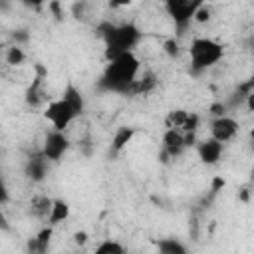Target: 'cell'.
Returning <instances> with one entry per match:
<instances>
[{
  "mask_svg": "<svg viewBox=\"0 0 254 254\" xmlns=\"http://www.w3.org/2000/svg\"><path fill=\"white\" fill-rule=\"evenodd\" d=\"M141 62L133 52L121 54L119 58L107 62V67L99 79V87L115 93H131L133 83L139 77Z\"/></svg>",
  "mask_w": 254,
  "mask_h": 254,
  "instance_id": "obj_1",
  "label": "cell"
},
{
  "mask_svg": "<svg viewBox=\"0 0 254 254\" xmlns=\"http://www.w3.org/2000/svg\"><path fill=\"white\" fill-rule=\"evenodd\" d=\"M99 34L105 42V58L107 62L119 58L121 54L133 52V48L139 44L141 40V32L135 24L125 22V24H101L99 26Z\"/></svg>",
  "mask_w": 254,
  "mask_h": 254,
  "instance_id": "obj_2",
  "label": "cell"
},
{
  "mask_svg": "<svg viewBox=\"0 0 254 254\" xmlns=\"http://www.w3.org/2000/svg\"><path fill=\"white\" fill-rule=\"evenodd\" d=\"M224 56V48L220 42L212 38H194L189 48V58H190V71L192 73H202L204 69L212 67L218 64Z\"/></svg>",
  "mask_w": 254,
  "mask_h": 254,
  "instance_id": "obj_3",
  "label": "cell"
},
{
  "mask_svg": "<svg viewBox=\"0 0 254 254\" xmlns=\"http://www.w3.org/2000/svg\"><path fill=\"white\" fill-rule=\"evenodd\" d=\"M44 117L52 123V129L56 131H65L69 127V123L77 117V113L73 111V107L65 101V99H56L50 101L44 109Z\"/></svg>",
  "mask_w": 254,
  "mask_h": 254,
  "instance_id": "obj_4",
  "label": "cell"
},
{
  "mask_svg": "<svg viewBox=\"0 0 254 254\" xmlns=\"http://www.w3.org/2000/svg\"><path fill=\"white\" fill-rule=\"evenodd\" d=\"M198 6L200 2H194V0L192 2L190 0H169L165 4L169 16L175 20V26L179 28V34H183L189 28V24L194 20V12Z\"/></svg>",
  "mask_w": 254,
  "mask_h": 254,
  "instance_id": "obj_5",
  "label": "cell"
},
{
  "mask_svg": "<svg viewBox=\"0 0 254 254\" xmlns=\"http://www.w3.org/2000/svg\"><path fill=\"white\" fill-rule=\"evenodd\" d=\"M67 149H69V139H67V135H65L64 131H56V129H52V131L46 135L44 145H42V153H44V157H46L48 161H60V159L65 155Z\"/></svg>",
  "mask_w": 254,
  "mask_h": 254,
  "instance_id": "obj_6",
  "label": "cell"
},
{
  "mask_svg": "<svg viewBox=\"0 0 254 254\" xmlns=\"http://www.w3.org/2000/svg\"><path fill=\"white\" fill-rule=\"evenodd\" d=\"M238 133V121L224 115V117H216L210 121V137L216 139L218 143H226V141H232Z\"/></svg>",
  "mask_w": 254,
  "mask_h": 254,
  "instance_id": "obj_7",
  "label": "cell"
},
{
  "mask_svg": "<svg viewBox=\"0 0 254 254\" xmlns=\"http://www.w3.org/2000/svg\"><path fill=\"white\" fill-rule=\"evenodd\" d=\"M196 153L204 165H216L224 153V145L210 137V139H204L196 145Z\"/></svg>",
  "mask_w": 254,
  "mask_h": 254,
  "instance_id": "obj_8",
  "label": "cell"
},
{
  "mask_svg": "<svg viewBox=\"0 0 254 254\" xmlns=\"http://www.w3.org/2000/svg\"><path fill=\"white\" fill-rule=\"evenodd\" d=\"M185 149H187V145H185V133L183 131H179V129H167L163 133V151L171 159L179 157Z\"/></svg>",
  "mask_w": 254,
  "mask_h": 254,
  "instance_id": "obj_9",
  "label": "cell"
},
{
  "mask_svg": "<svg viewBox=\"0 0 254 254\" xmlns=\"http://www.w3.org/2000/svg\"><path fill=\"white\" fill-rule=\"evenodd\" d=\"M48 159L44 157V153L40 151L38 155H34V157H30L28 159V163H26V175L34 181V183H40V181H44L46 179V175H48Z\"/></svg>",
  "mask_w": 254,
  "mask_h": 254,
  "instance_id": "obj_10",
  "label": "cell"
},
{
  "mask_svg": "<svg viewBox=\"0 0 254 254\" xmlns=\"http://www.w3.org/2000/svg\"><path fill=\"white\" fill-rule=\"evenodd\" d=\"M52 226H46L42 228L30 242H28V248H30V254H46L48 248H50V240H52Z\"/></svg>",
  "mask_w": 254,
  "mask_h": 254,
  "instance_id": "obj_11",
  "label": "cell"
},
{
  "mask_svg": "<svg viewBox=\"0 0 254 254\" xmlns=\"http://www.w3.org/2000/svg\"><path fill=\"white\" fill-rule=\"evenodd\" d=\"M62 99H65L71 107H73V111L77 113V117L83 113V107H85V101H83V95H81V91L73 85V83H67L65 85V89H64V93H62Z\"/></svg>",
  "mask_w": 254,
  "mask_h": 254,
  "instance_id": "obj_12",
  "label": "cell"
},
{
  "mask_svg": "<svg viewBox=\"0 0 254 254\" xmlns=\"http://www.w3.org/2000/svg\"><path fill=\"white\" fill-rule=\"evenodd\" d=\"M52 204H54V198H48L46 194H38L30 200V212L38 218H50Z\"/></svg>",
  "mask_w": 254,
  "mask_h": 254,
  "instance_id": "obj_13",
  "label": "cell"
},
{
  "mask_svg": "<svg viewBox=\"0 0 254 254\" xmlns=\"http://www.w3.org/2000/svg\"><path fill=\"white\" fill-rule=\"evenodd\" d=\"M133 135H135V129H133V127H119V129L115 131L113 139H111V149H113L115 153L123 151V149L131 143Z\"/></svg>",
  "mask_w": 254,
  "mask_h": 254,
  "instance_id": "obj_14",
  "label": "cell"
},
{
  "mask_svg": "<svg viewBox=\"0 0 254 254\" xmlns=\"http://www.w3.org/2000/svg\"><path fill=\"white\" fill-rule=\"evenodd\" d=\"M67 216H69V204L65 200H62V198H54L52 212H50V218H48L50 226H56V224L64 222Z\"/></svg>",
  "mask_w": 254,
  "mask_h": 254,
  "instance_id": "obj_15",
  "label": "cell"
},
{
  "mask_svg": "<svg viewBox=\"0 0 254 254\" xmlns=\"http://www.w3.org/2000/svg\"><path fill=\"white\" fill-rule=\"evenodd\" d=\"M159 254H189L187 246L177 238H161L157 242Z\"/></svg>",
  "mask_w": 254,
  "mask_h": 254,
  "instance_id": "obj_16",
  "label": "cell"
},
{
  "mask_svg": "<svg viewBox=\"0 0 254 254\" xmlns=\"http://www.w3.org/2000/svg\"><path fill=\"white\" fill-rule=\"evenodd\" d=\"M155 83H157L155 73L145 71V73H143V75H139V77H137V81L133 83L131 93H135V95H139V93H149V91L155 87Z\"/></svg>",
  "mask_w": 254,
  "mask_h": 254,
  "instance_id": "obj_17",
  "label": "cell"
},
{
  "mask_svg": "<svg viewBox=\"0 0 254 254\" xmlns=\"http://www.w3.org/2000/svg\"><path fill=\"white\" fill-rule=\"evenodd\" d=\"M189 113H190V111H185V109H175V111H171V113L167 115V119H165L167 129H179V131H183Z\"/></svg>",
  "mask_w": 254,
  "mask_h": 254,
  "instance_id": "obj_18",
  "label": "cell"
},
{
  "mask_svg": "<svg viewBox=\"0 0 254 254\" xmlns=\"http://www.w3.org/2000/svg\"><path fill=\"white\" fill-rule=\"evenodd\" d=\"M4 60H6L8 65H20V64H24L26 54H24V50H22L18 44H14V46H10V48L6 50Z\"/></svg>",
  "mask_w": 254,
  "mask_h": 254,
  "instance_id": "obj_19",
  "label": "cell"
},
{
  "mask_svg": "<svg viewBox=\"0 0 254 254\" xmlns=\"http://www.w3.org/2000/svg\"><path fill=\"white\" fill-rule=\"evenodd\" d=\"M93 254H125V248L117 242V240H103L95 250Z\"/></svg>",
  "mask_w": 254,
  "mask_h": 254,
  "instance_id": "obj_20",
  "label": "cell"
},
{
  "mask_svg": "<svg viewBox=\"0 0 254 254\" xmlns=\"http://www.w3.org/2000/svg\"><path fill=\"white\" fill-rule=\"evenodd\" d=\"M163 52H165L169 58H177V56L181 54V44H179V40H175V38L165 40V44H163Z\"/></svg>",
  "mask_w": 254,
  "mask_h": 254,
  "instance_id": "obj_21",
  "label": "cell"
},
{
  "mask_svg": "<svg viewBox=\"0 0 254 254\" xmlns=\"http://www.w3.org/2000/svg\"><path fill=\"white\" fill-rule=\"evenodd\" d=\"M210 14H212L210 6H206V4H202V2H200V6H198V8H196V12H194V22L204 24V22H208V20H210Z\"/></svg>",
  "mask_w": 254,
  "mask_h": 254,
  "instance_id": "obj_22",
  "label": "cell"
},
{
  "mask_svg": "<svg viewBox=\"0 0 254 254\" xmlns=\"http://www.w3.org/2000/svg\"><path fill=\"white\" fill-rule=\"evenodd\" d=\"M198 125H200V117H198L196 113H189L187 123H185V127H183V133H196Z\"/></svg>",
  "mask_w": 254,
  "mask_h": 254,
  "instance_id": "obj_23",
  "label": "cell"
},
{
  "mask_svg": "<svg viewBox=\"0 0 254 254\" xmlns=\"http://www.w3.org/2000/svg\"><path fill=\"white\" fill-rule=\"evenodd\" d=\"M250 91H254V71H252V75L248 77V81H244V83H240V87H238V93L240 95H248Z\"/></svg>",
  "mask_w": 254,
  "mask_h": 254,
  "instance_id": "obj_24",
  "label": "cell"
},
{
  "mask_svg": "<svg viewBox=\"0 0 254 254\" xmlns=\"http://www.w3.org/2000/svg\"><path fill=\"white\" fill-rule=\"evenodd\" d=\"M210 113L214 115V119H216V117H224V115H226V105L220 103V101H216V103L210 105Z\"/></svg>",
  "mask_w": 254,
  "mask_h": 254,
  "instance_id": "obj_25",
  "label": "cell"
},
{
  "mask_svg": "<svg viewBox=\"0 0 254 254\" xmlns=\"http://www.w3.org/2000/svg\"><path fill=\"white\" fill-rule=\"evenodd\" d=\"M73 240H75V244H79V246L85 244V242H87V232H85V230H77V232L73 234Z\"/></svg>",
  "mask_w": 254,
  "mask_h": 254,
  "instance_id": "obj_26",
  "label": "cell"
},
{
  "mask_svg": "<svg viewBox=\"0 0 254 254\" xmlns=\"http://www.w3.org/2000/svg\"><path fill=\"white\" fill-rule=\"evenodd\" d=\"M222 187H224V179H222V177H214V179H212V189H210V190H212V192H218Z\"/></svg>",
  "mask_w": 254,
  "mask_h": 254,
  "instance_id": "obj_27",
  "label": "cell"
},
{
  "mask_svg": "<svg viewBox=\"0 0 254 254\" xmlns=\"http://www.w3.org/2000/svg\"><path fill=\"white\" fill-rule=\"evenodd\" d=\"M244 99H246V107H248V111H254V91H250Z\"/></svg>",
  "mask_w": 254,
  "mask_h": 254,
  "instance_id": "obj_28",
  "label": "cell"
},
{
  "mask_svg": "<svg viewBox=\"0 0 254 254\" xmlns=\"http://www.w3.org/2000/svg\"><path fill=\"white\" fill-rule=\"evenodd\" d=\"M14 40H16V42H24V40H28V36H26V34H22V30H20L18 34H14Z\"/></svg>",
  "mask_w": 254,
  "mask_h": 254,
  "instance_id": "obj_29",
  "label": "cell"
},
{
  "mask_svg": "<svg viewBox=\"0 0 254 254\" xmlns=\"http://www.w3.org/2000/svg\"><path fill=\"white\" fill-rule=\"evenodd\" d=\"M240 198H242V200H248V190H246V189L240 192Z\"/></svg>",
  "mask_w": 254,
  "mask_h": 254,
  "instance_id": "obj_30",
  "label": "cell"
},
{
  "mask_svg": "<svg viewBox=\"0 0 254 254\" xmlns=\"http://www.w3.org/2000/svg\"><path fill=\"white\" fill-rule=\"evenodd\" d=\"M250 147H252V155H254V141H252V145H250Z\"/></svg>",
  "mask_w": 254,
  "mask_h": 254,
  "instance_id": "obj_31",
  "label": "cell"
}]
</instances>
